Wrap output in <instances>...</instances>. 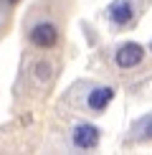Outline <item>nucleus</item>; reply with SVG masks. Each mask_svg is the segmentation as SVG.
Returning a JSON list of instances; mask_svg holds the SVG:
<instances>
[{"label":"nucleus","instance_id":"nucleus-3","mask_svg":"<svg viewBox=\"0 0 152 155\" xmlns=\"http://www.w3.org/2000/svg\"><path fill=\"white\" fill-rule=\"evenodd\" d=\"M74 145L79 150H94L99 145V127L97 125H89V122H81V125L74 127Z\"/></svg>","mask_w":152,"mask_h":155},{"label":"nucleus","instance_id":"nucleus-8","mask_svg":"<svg viewBox=\"0 0 152 155\" xmlns=\"http://www.w3.org/2000/svg\"><path fill=\"white\" fill-rule=\"evenodd\" d=\"M8 3H10V5H15V3H18V0H8Z\"/></svg>","mask_w":152,"mask_h":155},{"label":"nucleus","instance_id":"nucleus-2","mask_svg":"<svg viewBox=\"0 0 152 155\" xmlns=\"http://www.w3.org/2000/svg\"><path fill=\"white\" fill-rule=\"evenodd\" d=\"M142 59H144V48L139 43H122L117 48V56H114L119 69H135L142 64Z\"/></svg>","mask_w":152,"mask_h":155},{"label":"nucleus","instance_id":"nucleus-9","mask_svg":"<svg viewBox=\"0 0 152 155\" xmlns=\"http://www.w3.org/2000/svg\"><path fill=\"white\" fill-rule=\"evenodd\" d=\"M150 51H152V46H150Z\"/></svg>","mask_w":152,"mask_h":155},{"label":"nucleus","instance_id":"nucleus-1","mask_svg":"<svg viewBox=\"0 0 152 155\" xmlns=\"http://www.w3.org/2000/svg\"><path fill=\"white\" fill-rule=\"evenodd\" d=\"M28 38H30V43H33L36 48H53L56 41H59V31H56L53 23L41 21V23H36L33 28H30Z\"/></svg>","mask_w":152,"mask_h":155},{"label":"nucleus","instance_id":"nucleus-7","mask_svg":"<svg viewBox=\"0 0 152 155\" xmlns=\"http://www.w3.org/2000/svg\"><path fill=\"white\" fill-rule=\"evenodd\" d=\"M139 140H142V143L152 140V117H147V122H144V127H142V135H139Z\"/></svg>","mask_w":152,"mask_h":155},{"label":"nucleus","instance_id":"nucleus-6","mask_svg":"<svg viewBox=\"0 0 152 155\" xmlns=\"http://www.w3.org/2000/svg\"><path fill=\"white\" fill-rule=\"evenodd\" d=\"M33 76H36V79L38 81H48L51 79V64L48 61H36V66H33Z\"/></svg>","mask_w":152,"mask_h":155},{"label":"nucleus","instance_id":"nucleus-5","mask_svg":"<svg viewBox=\"0 0 152 155\" xmlns=\"http://www.w3.org/2000/svg\"><path fill=\"white\" fill-rule=\"evenodd\" d=\"M112 99H114V87H97V89L89 92L86 104H89V109H94V112H101V109H106L112 104Z\"/></svg>","mask_w":152,"mask_h":155},{"label":"nucleus","instance_id":"nucleus-4","mask_svg":"<svg viewBox=\"0 0 152 155\" xmlns=\"http://www.w3.org/2000/svg\"><path fill=\"white\" fill-rule=\"evenodd\" d=\"M106 15L114 25H127L135 18V5H132V0H114L106 10Z\"/></svg>","mask_w":152,"mask_h":155}]
</instances>
